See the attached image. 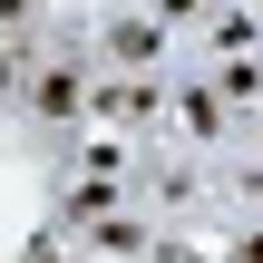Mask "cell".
Returning <instances> with one entry per match:
<instances>
[{
	"label": "cell",
	"mask_w": 263,
	"mask_h": 263,
	"mask_svg": "<svg viewBox=\"0 0 263 263\" xmlns=\"http://www.w3.org/2000/svg\"><path fill=\"white\" fill-rule=\"evenodd\" d=\"M20 20H39V0H0V29H20Z\"/></svg>",
	"instance_id": "cell-1"
}]
</instances>
